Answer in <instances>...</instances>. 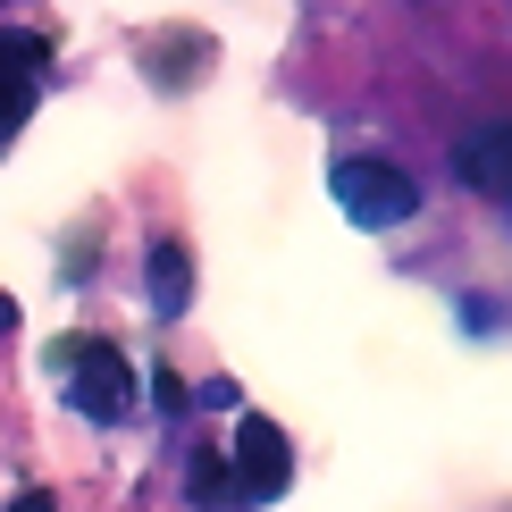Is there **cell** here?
Returning a JSON list of instances; mask_svg holds the SVG:
<instances>
[{
	"label": "cell",
	"mask_w": 512,
	"mask_h": 512,
	"mask_svg": "<svg viewBox=\"0 0 512 512\" xmlns=\"http://www.w3.org/2000/svg\"><path fill=\"white\" fill-rule=\"evenodd\" d=\"M185 487H194V504H202V512H244V504H236V479H227V454H219V445H194V454H185Z\"/></svg>",
	"instance_id": "obj_7"
},
{
	"label": "cell",
	"mask_w": 512,
	"mask_h": 512,
	"mask_svg": "<svg viewBox=\"0 0 512 512\" xmlns=\"http://www.w3.org/2000/svg\"><path fill=\"white\" fill-rule=\"evenodd\" d=\"M17 328V303H9V294H0V336H9Z\"/></svg>",
	"instance_id": "obj_13"
},
{
	"label": "cell",
	"mask_w": 512,
	"mask_h": 512,
	"mask_svg": "<svg viewBox=\"0 0 512 512\" xmlns=\"http://www.w3.org/2000/svg\"><path fill=\"white\" fill-rule=\"evenodd\" d=\"M42 68H51V34H17V26H0V84H34Z\"/></svg>",
	"instance_id": "obj_8"
},
{
	"label": "cell",
	"mask_w": 512,
	"mask_h": 512,
	"mask_svg": "<svg viewBox=\"0 0 512 512\" xmlns=\"http://www.w3.org/2000/svg\"><path fill=\"white\" fill-rule=\"evenodd\" d=\"M194 403H210V412H236V387H227V378H202Z\"/></svg>",
	"instance_id": "obj_11"
},
{
	"label": "cell",
	"mask_w": 512,
	"mask_h": 512,
	"mask_svg": "<svg viewBox=\"0 0 512 512\" xmlns=\"http://www.w3.org/2000/svg\"><path fill=\"white\" fill-rule=\"evenodd\" d=\"M462 185H479V194H504L512 202V126H479V135H462Z\"/></svg>",
	"instance_id": "obj_5"
},
{
	"label": "cell",
	"mask_w": 512,
	"mask_h": 512,
	"mask_svg": "<svg viewBox=\"0 0 512 512\" xmlns=\"http://www.w3.org/2000/svg\"><path fill=\"white\" fill-rule=\"evenodd\" d=\"M328 194H336V210H345L353 227H403V219H420V185L403 177L395 160H378V152L336 160Z\"/></svg>",
	"instance_id": "obj_2"
},
{
	"label": "cell",
	"mask_w": 512,
	"mask_h": 512,
	"mask_svg": "<svg viewBox=\"0 0 512 512\" xmlns=\"http://www.w3.org/2000/svg\"><path fill=\"white\" fill-rule=\"evenodd\" d=\"M143 76H152L160 93L168 84H202L210 76V34H160L152 51H143Z\"/></svg>",
	"instance_id": "obj_6"
},
{
	"label": "cell",
	"mask_w": 512,
	"mask_h": 512,
	"mask_svg": "<svg viewBox=\"0 0 512 512\" xmlns=\"http://www.w3.org/2000/svg\"><path fill=\"white\" fill-rule=\"evenodd\" d=\"M227 479H236V504H277L294 487V445L269 412H236V437H227Z\"/></svg>",
	"instance_id": "obj_3"
},
{
	"label": "cell",
	"mask_w": 512,
	"mask_h": 512,
	"mask_svg": "<svg viewBox=\"0 0 512 512\" xmlns=\"http://www.w3.org/2000/svg\"><path fill=\"white\" fill-rule=\"evenodd\" d=\"M26 110H34V84H0V143L26 126Z\"/></svg>",
	"instance_id": "obj_10"
},
{
	"label": "cell",
	"mask_w": 512,
	"mask_h": 512,
	"mask_svg": "<svg viewBox=\"0 0 512 512\" xmlns=\"http://www.w3.org/2000/svg\"><path fill=\"white\" fill-rule=\"evenodd\" d=\"M42 361L68 378V403L84 420H126L135 412V378H126V353L110 345V336H59Z\"/></svg>",
	"instance_id": "obj_1"
},
{
	"label": "cell",
	"mask_w": 512,
	"mask_h": 512,
	"mask_svg": "<svg viewBox=\"0 0 512 512\" xmlns=\"http://www.w3.org/2000/svg\"><path fill=\"white\" fill-rule=\"evenodd\" d=\"M143 294H152V319H177L194 303V252L177 236H152L143 244Z\"/></svg>",
	"instance_id": "obj_4"
},
{
	"label": "cell",
	"mask_w": 512,
	"mask_h": 512,
	"mask_svg": "<svg viewBox=\"0 0 512 512\" xmlns=\"http://www.w3.org/2000/svg\"><path fill=\"white\" fill-rule=\"evenodd\" d=\"M9 512H59V496H51V487H26V496H17Z\"/></svg>",
	"instance_id": "obj_12"
},
{
	"label": "cell",
	"mask_w": 512,
	"mask_h": 512,
	"mask_svg": "<svg viewBox=\"0 0 512 512\" xmlns=\"http://www.w3.org/2000/svg\"><path fill=\"white\" fill-rule=\"evenodd\" d=\"M152 403H160L168 420H185V412H194V387H185L177 370H152Z\"/></svg>",
	"instance_id": "obj_9"
}]
</instances>
